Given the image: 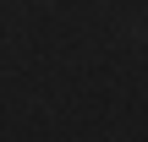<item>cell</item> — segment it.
<instances>
[]
</instances>
